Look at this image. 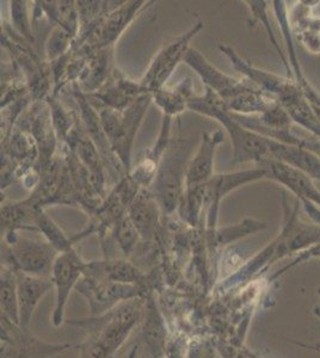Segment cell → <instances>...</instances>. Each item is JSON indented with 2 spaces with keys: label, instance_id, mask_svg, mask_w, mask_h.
Returning <instances> with one entry per match:
<instances>
[{
  "label": "cell",
  "instance_id": "6da1fadb",
  "mask_svg": "<svg viewBox=\"0 0 320 358\" xmlns=\"http://www.w3.org/2000/svg\"><path fill=\"white\" fill-rule=\"evenodd\" d=\"M141 310L139 299H134L95 319L72 322L89 331L88 339L79 346V358H113L138 324Z\"/></svg>",
  "mask_w": 320,
  "mask_h": 358
},
{
  "label": "cell",
  "instance_id": "7a4b0ae2",
  "mask_svg": "<svg viewBox=\"0 0 320 358\" xmlns=\"http://www.w3.org/2000/svg\"><path fill=\"white\" fill-rule=\"evenodd\" d=\"M190 106L200 113L214 116L223 123L233 145L235 163L256 162L260 164L265 159L270 158L267 138L243 126L239 121H237L232 115L227 113L225 106L221 109L219 104L215 102L214 96H209L203 102L196 101Z\"/></svg>",
  "mask_w": 320,
  "mask_h": 358
},
{
  "label": "cell",
  "instance_id": "3957f363",
  "mask_svg": "<svg viewBox=\"0 0 320 358\" xmlns=\"http://www.w3.org/2000/svg\"><path fill=\"white\" fill-rule=\"evenodd\" d=\"M71 348L74 345L45 342L1 317V358H50Z\"/></svg>",
  "mask_w": 320,
  "mask_h": 358
},
{
  "label": "cell",
  "instance_id": "277c9868",
  "mask_svg": "<svg viewBox=\"0 0 320 358\" xmlns=\"http://www.w3.org/2000/svg\"><path fill=\"white\" fill-rule=\"evenodd\" d=\"M300 201H296L293 207H289V201L282 195L284 208V224L280 236L275 241V256L279 259L291 253L301 251L311 245L320 244V227L318 224H305L299 216Z\"/></svg>",
  "mask_w": 320,
  "mask_h": 358
},
{
  "label": "cell",
  "instance_id": "5b68a950",
  "mask_svg": "<svg viewBox=\"0 0 320 358\" xmlns=\"http://www.w3.org/2000/svg\"><path fill=\"white\" fill-rule=\"evenodd\" d=\"M85 265L74 250L60 253L54 262L50 276L55 290V306L52 314L54 327H60L64 324L69 295L79 285L81 277L85 273Z\"/></svg>",
  "mask_w": 320,
  "mask_h": 358
},
{
  "label": "cell",
  "instance_id": "8992f818",
  "mask_svg": "<svg viewBox=\"0 0 320 358\" xmlns=\"http://www.w3.org/2000/svg\"><path fill=\"white\" fill-rule=\"evenodd\" d=\"M10 244L8 262L13 264L10 268L32 276L50 278L57 257V250L52 245L25 238H17Z\"/></svg>",
  "mask_w": 320,
  "mask_h": 358
},
{
  "label": "cell",
  "instance_id": "52a82bcc",
  "mask_svg": "<svg viewBox=\"0 0 320 358\" xmlns=\"http://www.w3.org/2000/svg\"><path fill=\"white\" fill-rule=\"evenodd\" d=\"M77 289L88 299L94 315L106 313L122 302L139 299L140 295L137 285H122L86 276L83 283L78 285Z\"/></svg>",
  "mask_w": 320,
  "mask_h": 358
},
{
  "label": "cell",
  "instance_id": "ba28073f",
  "mask_svg": "<svg viewBox=\"0 0 320 358\" xmlns=\"http://www.w3.org/2000/svg\"><path fill=\"white\" fill-rule=\"evenodd\" d=\"M260 166L267 171V178L287 187L299 201H308L320 207V190L304 172L289 166L276 159L269 158L260 163Z\"/></svg>",
  "mask_w": 320,
  "mask_h": 358
},
{
  "label": "cell",
  "instance_id": "9c48e42d",
  "mask_svg": "<svg viewBox=\"0 0 320 358\" xmlns=\"http://www.w3.org/2000/svg\"><path fill=\"white\" fill-rule=\"evenodd\" d=\"M184 60L187 64L197 71V73L204 79V82L211 86V89L215 90V92L221 96L225 102V106H228L230 103L233 102L235 98L239 97L240 94L246 92L252 87H255L253 84L235 80L233 78L227 77L221 73L218 69L211 67L201 55L199 52L194 49H189Z\"/></svg>",
  "mask_w": 320,
  "mask_h": 358
},
{
  "label": "cell",
  "instance_id": "30bf717a",
  "mask_svg": "<svg viewBox=\"0 0 320 358\" xmlns=\"http://www.w3.org/2000/svg\"><path fill=\"white\" fill-rule=\"evenodd\" d=\"M220 48H221L223 53L226 54L227 57L231 59L232 64L235 65V69H238L240 73L246 76L249 82L252 83L253 85L257 86L258 89L262 90L264 92L277 98V102H279L281 97L291 94L292 91L299 87L295 80H293V79L282 78L280 76L270 73V72L256 69L253 66L250 65L249 62L243 60L230 47H225V45L223 47L221 45Z\"/></svg>",
  "mask_w": 320,
  "mask_h": 358
},
{
  "label": "cell",
  "instance_id": "8fae6325",
  "mask_svg": "<svg viewBox=\"0 0 320 358\" xmlns=\"http://www.w3.org/2000/svg\"><path fill=\"white\" fill-rule=\"evenodd\" d=\"M17 280V296L20 308V326L29 330L37 306L46 294L53 288L52 278L32 276L22 271H15Z\"/></svg>",
  "mask_w": 320,
  "mask_h": 358
},
{
  "label": "cell",
  "instance_id": "7c38bea8",
  "mask_svg": "<svg viewBox=\"0 0 320 358\" xmlns=\"http://www.w3.org/2000/svg\"><path fill=\"white\" fill-rule=\"evenodd\" d=\"M202 28V23H199L196 28L193 29L190 33L179 38V41L171 43L167 48L164 49L158 57H155L153 64L151 66L148 73L145 77L144 84L147 89L157 90L164 84L169 76L172 73L179 60L187 54L188 42L191 37Z\"/></svg>",
  "mask_w": 320,
  "mask_h": 358
},
{
  "label": "cell",
  "instance_id": "4fadbf2b",
  "mask_svg": "<svg viewBox=\"0 0 320 358\" xmlns=\"http://www.w3.org/2000/svg\"><path fill=\"white\" fill-rule=\"evenodd\" d=\"M270 158L287 164L299 171L304 172L309 178L320 182V157L304 147L286 145L267 138Z\"/></svg>",
  "mask_w": 320,
  "mask_h": 358
},
{
  "label": "cell",
  "instance_id": "5bb4252c",
  "mask_svg": "<svg viewBox=\"0 0 320 358\" xmlns=\"http://www.w3.org/2000/svg\"><path fill=\"white\" fill-rule=\"evenodd\" d=\"M223 141V133L218 131L213 134H204L202 145L188 166L187 187L189 190L202 187L209 182L214 164L215 148Z\"/></svg>",
  "mask_w": 320,
  "mask_h": 358
},
{
  "label": "cell",
  "instance_id": "9a60e30c",
  "mask_svg": "<svg viewBox=\"0 0 320 358\" xmlns=\"http://www.w3.org/2000/svg\"><path fill=\"white\" fill-rule=\"evenodd\" d=\"M280 106L287 111L293 122L307 129L316 138H320V122L312 104L301 91L300 86L279 99Z\"/></svg>",
  "mask_w": 320,
  "mask_h": 358
},
{
  "label": "cell",
  "instance_id": "2e32d148",
  "mask_svg": "<svg viewBox=\"0 0 320 358\" xmlns=\"http://www.w3.org/2000/svg\"><path fill=\"white\" fill-rule=\"evenodd\" d=\"M179 153H181L179 150L171 153L170 158L167 159L165 166L162 167V172L159 175L160 197H162L164 207L167 208V210H171L176 207V202L179 197L183 169L182 157L177 158Z\"/></svg>",
  "mask_w": 320,
  "mask_h": 358
},
{
  "label": "cell",
  "instance_id": "e0dca14e",
  "mask_svg": "<svg viewBox=\"0 0 320 358\" xmlns=\"http://www.w3.org/2000/svg\"><path fill=\"white\" fill-rule=\"evenodd\" d=\"M1 317L20 326V308L17 296V280L15 270L1 268Z\"/></svg>",
  "mask_w": 320,
  "mask_h": 358
},
{
  "label": "cell",
  "instance_id": "ac0fdd59",
  "mask_svg": "<svg viewBox=\"0 0 320 358\" xmlns=\"http://www.w3.org/2000/svg\"><path fill=\"white\" fill-rule=\"evenodd\" d=\"M309 15V6L308 13H298L296 23L299 28L301 41L304 42L307 49L314 53H320V17L308 16Z\"/></svg>",
  "mask_w": 320,
  "mask_h": 358
},
{
  "label": "cell",
  "instance_id": "d6986e66",
  "mask_svg": "<svg viewBox=\"0 0 320 358\" xmlns=\"http://www.w3.org/2000/svg\"><path fill=\"white\" fill-rule=\"evenodd\" d=\"M247 4H249V8L251 10V13H253L256 20L260 22L264 28H265V30H267V35L270 37V41H272V45L275 47L279 57H281V60L284 62V67L287 69L288 78L294 80V74H293L292 69H291V65H289V62H288L287 54L284 53L282 48H281L280 43L277 41L275 34L272 31L270 22H269V17H267V3H265V1H247Z\"/></svg>",
  "mask_w": 320,
  "mask_h": 358
},
{
  "label": "cell",
  "instance_id": "ffe728a7",
  "mask_svg": "<svg viewBox=\"0 0 320 358\" xmlns=\"http://www.w3.org/2000/svg\"><path fill=\"white\" fill-rule=\"evenodd\" d=\"M39 226L40 229L45 234L48 244L52 245L57 251L59 252H67L69 250H72L71 248V243L69 239L66 238L65 234L61 232L60 229L55 226V224L49 220L48 217L46 216H41L39 217Z\"/></svg>",
  "mask_w": 320,
  "mask_h": 358
},
{
  "label": "cell",
  "instance_id": "44dd1931",
  "mask_svg": "<svg viewBox=\"0 0 320 358\" xmlns=\"http://www.w3.org/2000/svg\"><path fill=\"white\" fill-rule=\"evenodd\" d=\"M132 221L135 224L139 233H144L146 236V234H151L152 229L154 228L155 215H154L153 210L151 209L150 206L146 202L140 201L133 207Z\"/></svg>",
  "mask_w": 320,
  "mask_h": 358
},
{
  "label": "cell",
  "instance_id": "7402d4cb",
  "mask_svg": "<svg viewBox=\"0 0 320 358\" xmlns=\"http://www.w3.org/2000/svg\"><path fill=\"white\" fill-rule=\"evenodd\" d=\"M139 231L133 224V221L130 219H125L118 224L116 229V239H118L120 248L126 253H130V250L134 248V245L138 239Z\"/></svg>",
  "mask_w": 320,
  "mask_h": 358
},
{
  "label": "cell",
  "instance_id": "603a6c76",
  "mask_svg": "<svg viewBox=\"0 0 320 358\" xmlns=\"http://www.w3.org/2000/svg\"><path fill=\"white\" fill-rule=\"evenodd\" d=\"M133 8L134 6L121 8L118 13H115L113 16L110 17L109 22L106 24V31H104V37H106V41L113 40L116 37V35H118L125 23H127L130 17L132 16Z\"/></svg>",
  "mask_w": 320,
  "mask_h": 358
},
{
  "label": "cell",
  "instance_id": "cb8c5ba5",
  "mask_svg": "<svg viewBox=\"0 0 320 358\" xmlns=\"http://www.w3.org/2000/svg\"><path fill=\"white\" fill-rule=\"evenodd\" d=\"M301 206L304 207L305 212L307 213L308 216L312 219L314 224L320 227V209L316 204L311 203L308 201H300Z\"/></svg>",
  "mask_w": 320,
  "mask_h": 358
},
{
  "label": "cell",
  "instance_id": "d4e9b609",
  "mask_svg": "<svg viewBox=\"0 0 320 358\" xmlns=\"http://www.w3.org/2000/svg\"><path fill=\"white\" fill-rule=\"evenodd\" d=\"M189 358H214L211 350L209 348L206 346H199V348H195L191 350V354L189 355Z\"/></svg>",
  "mask_w": 320,
  "mask_h": 358
},
{
  "label": "cell",
  "instance_id": "484cf974",
  "mask_svg": "<svg viewBox=\"0 0 320 358\" xmlns=\"http://www.w3.org/2000/svg\"><path fill=\"white\" fill-rule=\"evenodd\" d=\"M313 109H314V111H316V117H318V120H319L320 122V108L319 106H313Z\"/></svg>",
  "mask_w": 320,
  "mask_h": 358
}]
</instances>
